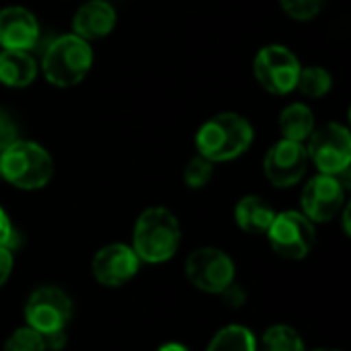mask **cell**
<instances>
[{
	"instance_id": "obj_1",
	"label": "cell",
	"mask_w": 351,
	"mask_h": 351,
	"mask_svg": "<svg viewBox=\"0 0 351 351\" xmlns=\"http://www.w3.org/2000/svg\"><path fill=\"white\" fill-rule=\"evenodd\" d=\"M181 245V226L177 216L160 206L144 210L132 232V249L140 261L158 265L175 257Z\"/></svg>"
},
{
	"instance_id": "obj_2",
	"label": "cell",
	"mask_w": 351,
	"mask_h": 351,
	"mask_svg": "<svg viewBox=\"0 0 351 351\" xmlns=\"http://www.w3.org/2000/svg\"><path fill=\"white\" fill-rule=\"evenodd\" d=\"M253 136V125L243 115L218 113L197 130L195 146L199 156L212 162H226L247 152Z\"/></svg>"
},
{
	"instance_id": "obj_3",
	"label": "cell",
	"mask_w": 351,
	"mask_h": 351,
	"mask_svg": "<svg viewBox=\"0 0 351 351\" xmlns=\"http://www.w3.org/2000/svg\"><path fill=\"white\" fill-rule=\"evenodd\" d=\"M53 175L49 152L31 140H16L0 152V177L19 189H41Z\"/></svg>"
},
{
	"instance_id": "obj_4",
	"label": "cell",
	"mask_w": 351,
	"mask_h": 351,
	"mask_svg": "<svg viewBox=\"0 0 351 351\" xmlns=\"http://www.w3.org/2000/svg\"><path fill=\"white\" fill-rule=\"evenodd\" d=\"M93 66L90 43L74 33L62 35L49 43L43 53L41 70L53 86H74L78 84Z\"/></svg>"
},
{
	"instance_id": "obj_5",
	"label": "cell",
	"mask_w": 351,
	"mask_h": 351,
	"mask_svg": "<svg viewBox=\"0 0 351 351\" xmlns=\"http://www.w3.org/2000/svg\"><path fill=\"white\" fill-rule=\"evenodd\" d=\"M265 234L269 239L271 249L280 257L290 261L304 259L317 243L315 222H311L302 212H292V210L276 214Z\"/></svg>"
},
{
	"instance_id": "obj_6",
	"label": "cell",
	"mask_w": 351,
	"mask_h": 351,
	"mask_svg": "<svg viewBox=\"0 0 351 351\" xmlns=\"http://www.w3.org/2000/svg\"><path fill=\"white\" fill-rule=\"evenodd\" d=\"M308 160L323 175H343L351 165L350 130L341 123H327L308 136Z\"/></svg>"
},
{
	"instance_id": "obj_7",
	"label": "cell",
	"mask_w": 351,
	"mask_h": 351,
	"mask_svg": "<svg viewBox=\"0 0 351 351\" xmlns=\"http://www.w3.org/2000/svg\"><path fill=\"white\" fill-rule=\"evenodd\" d=\"M234 261L216 247L195 249L185 261V276L193 288L206 294H222L234 284Z\"/></svg>"
},
{
	"instance_id": "obj_8",
	"label": "cell",
	"mask_w": 351,
	"mask_h": 351,
	"mask_svg": "<svg viewBox=\"0 0 351 351\" xmlns=\"http://www.w3.org/2000/svg\"><path fill=\"white\" fill-rule=\"evenodd\" d=\"M72 317V300L62 288L41 286L25 302L27 327L41 335L64 331Z\"/></svg>"
},
{
	"instance_id": "obj_9",
	"label": "cell",
	"mask_w": 351,
	"mask_h": 351,
	"mask_svg": "<svg viewBox=\"0 0 351 351\" xmlns=\"http://www.w3.org/2000/svg\"><path fill=\"white\" fill-rule=\"evenodd\" d=\"M300 68L302 66L298 58L286 45H278V43L261 47L253 62V72L257 82L274 95H286L294 90Z\"/></svg>"
},
{
	"instance_id": "obj_10",
	"label": "cell",
	"mask_w": 351,
	"mask_h": 351,
	"mask_svg": "<svg viewBox=\"0 0 351 351\" xmlns=\"http://www.w3.org/2000/svg\"><path fill=\"white\" fill-rule=\"evenodd\" d=\"M308 162L304 142L282 138L267 150L263 158V173L274 187H292L304 177Z\"/></svg>"
},
{
	"instance_id": "obj_11",
	"label": "cell",
	"mask_w": 351,
	"mask_h": 351,
	"mask_svg": "<svg viewBox=\"0 0 351 351\" xmlns=\"http://www.w3.org/2000/svg\"><path fill=\"white\" fill-rule=\"evenodd\" d=\"M346 202V187L335 175H317L311 179L300 195L302 214L311 222H331Z\"/></svg>"
},
{
	"instance_id": "obj_12",
	"label": "cell",
	"mask_w": 351,
	"mask_h": 351,
	"mask_svg": "<svg viewBox=\"0 0 351 351\" xmlns=\"http://www.w3.org/2000/svg\"><path fill=\"white\" fill-rule=\"evenodd\" d=\"M140 263L132 247L113 243L99 249L93 257V276L105 288H119L138 274Z\"/></svg>"
},
{
	"instance_id": "obj_13",
	"label": "cell",
	"mask_w": 351,
	"mask_h": 351,
	"mask_svg": "<svg viewBox=\"0 0 351 351\" xmlns=\"http://www.w3.org/2000/svg\"><path fill=\"white\" fill-rule=\"evenodd\" d=\"M39 39V23L35 14L23 6H6L0 10V45L4 49L29 51Z\"/></svg>"
},
{
	"instance_id": "obj_14",
	"label": "cell",
	"mask_w": 351,
	"mask_h": 351,
	"mask_svg": "<svg viewBox=\"0 0 351 351\" xmlns=\"http://www.w3.org/2000/svg\"><path fill=\"white\" fill-rule=\"evenodd\" d=\"M115 21H117V14L109 2L90 0L76 10L72 29H74V35H78L86 41H93V39L107 37L113 31Z\"/></svg>"
},
{
	"instance_id": "obj_15",
	"label": "cell",
	"mask_w": 351,
	"mask_h": 351,
	"mask_svg": "<svg viewBox=\"0 0 351 351\" xmlns=\"http://www.w3.org/2000/svg\"><path fill=\"white\" fill-rule=\"evenodd\" d=\"M276 218V210L259 195H245L234 208V220L247 234H265Z\"/></svg>"
},
{
	"instance_id": "obj_16",
	"label": "cell",
	"mask_w": 351,
	"mask_h": 351,
	"mask_svg": "<svg viewBox=\"0 0 351 351\" xmlns=\"http://www.w3.org/2000/svg\"><path fill=\"white\" fill-rule=\"evenodd\" d=\"M37 76V62L29 51L2 49L0 51V82L10 88L29 86Z\"/></svg>"
},
{
	"instance_id": "obj_17",
	"label": "cell",
	"mask_w": 351,
	"mask_h": 351,
	"mask_svg": "<svg viewBox=\"0 0 351 351\" xmlns=\"http://www.w3.org/2000/svg\"><path fill=\"white\" fill-rule=\"evenodd\" d=\"M280 132H282V138H286V140L306 142L308 136L315 132L313 111L302 103L288 105L280 115Z\"/></svg>"
},
{
	"instance_id": "obj_18",
	"label": "cell",
	"mask_w": 351,
	"mask_h": 351,
	"mask_svg": "<svg viewBox=\"0 0 351 351\" xmlns=\"http://www.w3.org/2000/svg\"><path fill=\"white\" fill-rule=\"evenodd\" d=\"M206 351H257V341L247 327L228 325L212 337Z\"/></svg>"
},
{
	"instance_id": "obj_19",
	"label": "cell",
	"mask_w": 351,
	"mask_h": 351,
	"mask_svg": "<svg viewBox=\"0 0 351 351\" xmlns=\"http://www.w3.org/2000/svg\"><path fill=\"white\" fill-rule=\"evenodd\" d=\"M261 351H306L300 333L288 325H274L261 337Z\"/></svg>"
},
{
	"instance_id": "obj_20",
	"label": "cell",
	"mask_w": 351,
	"mask_h": 351,
	"mask_svg": "<svg viewBox=\"0 0 351 351\" xmlns=\"http://www.w3.org/2000/svg\"><path fill=\"white\" fill-rule=\"evenodd\" d=\"M331 82H333L331 74L325 68H321V66H306V68H300L296 88L304 97L319 99V97H325L331 90Z\"/></svg>"
},
{
	"instance_id": "obj_21",
	"label": "cell",
	"mask_w": 351,
	"mask_h": 351,
	"mask_svg": "<svg viewBox=\"0 0 351 351\" xmlns=\"http://www.w3.org/2000/svg\"><path fill=\"white\" fill-rule=\"evenodd\" d=\"M2 351H47L43 343V335L33 331L31 327H21L10 333L4 341Z\"/></svg>"
},
{
	"instance_id": "obj_22",
	"label": "cell",
	"mask_w": 351,
	"mask_h": 351,
	"mask_svg": "<svg viewBox=\"0 0 351 351\" xmlns=\"http://www.w3.org/2000/svg\"><path fill=\"white\" fill-rule=\"evenodd\" d=\"M212 175H214V162L197 154V156H193L187 162V167L183 171V181H185L187 187L199 189V187H204V185L210 183Z\"/></svg>"
},
{
	"instance_id": "obj_23",
	"label": "cell",
	"mask_w": 351,
	"mask_h": 351,
	"mask_svg": "<svg viewBox=\"0 0 351 351\" xmlns=\"http://www.w3.org/2000/svg\"><path fill=\"white\" fill-rule=\"evenodd\" d=\"M280 4L296 21H311L323 8V0H280Z\"/></svg>"
},
{
	"instance_id": "obj_24",
	"label": "cell",
	"mask_w": 351,
	"mask_h": 351,
	"mask_svg": "<svg viewBox=\"0 0 351 351\" xmlns=\"http://www.w3.org/2000/svg\"><path fill=\"white\" fill-rule=\"evenodd\" d=\"M0 247H6V249H14L19 247V234L8 218V214L0 208Z\"/></svg>"
},
{
	"instance_id": "obj_25",
	"label": "cell",
	"mask_w": 351,
	"mask_h": 351,
	"mask_svg": "<svg viewBox=\"0 0 351 351\" xmlns=\"http://www.w3.org/2000/svg\"><path fill=\"white\" fill-rule=\"evenodd\" d=\"M16 140H19L16 138V125H14L12 117L0 109V152Z\"/></svg>"
},
{
	"instance_id": "obj_26",
	"label": "cell",
	"mask_w": 351,
	"mask_h": 351,
	"mask_svg": "<svg viewBox=\"0 0 351 351\" xmlns=\"http://www.w3.org/2000/svg\"><path fill=\"white\" fill-rule=\"evenodd\" d=\"M12 267H14L12 251L6 249V247H0V288L8 282V278L12 274Z\"/></svg>"
},
{
	"instance_id": "obj_27",
	"label": "cell",
	"mask_w": 351,
	"mask_h": 351,
	"mask_svg": "<svg viewBox=\"0 0 351 351\" xmlns=\"http://www.w3.org/2000/svg\"><path fill=\"white\" fill-rule=\"evenodd\" d=\"M220 296H224V300H226L230 306H243V302H245V298H247L245 290H243L241 286H237V284H230Z\"/></svg>"
},
{
	"instance_id": "obj_28",
	"label": "cell",
	"mask_w": 351,
	"mask_h": 351,
	"mask_svg": "<svg viewBox=\"0 0 351 351\" xmlns=\"http://www.w3.org/2000/svg\"><path fill=\"white\" fill-rule=\"evenodd\" d=\"M156 351H189V348H187V346H183V343L173 341V343H165V346H160Z\"/></svg>"
},
{
	"instance_id": "obj_29",
	"label": "cell",
	"mask_w": 351,
	"mask_h": 351,
	"mask_svg": "<svg viewBox=\"0 0 351 351\" xmlns=\"http://www.w3.org/2000/svg\"><path fill=\"white\" fill-rule=\"evenodd\" d=\"M317 351H337V350H317Z\"/></svg>"
}]
</instances>
